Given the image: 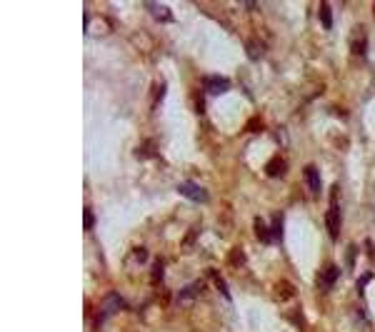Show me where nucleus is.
<instances>
[{
  "label": "nucleus",
  "instance_id": "7ed1b4c3",
  "mask_svg": "<svg viewBox=\"0 0 375 332\" xmlns=\"http://www.w3.org/2000/svg\"><path fill=\"white\" fill-rule=\"evenodd\" d=\"M305 182H308V187H310V192H313V195H320L323 185H320V172H318V167H315V165L305 167Z\"/></svg>",
  "mask_w": 375,
  "mask_h": 332
},
{
  "label": "nucleus",
  "instance_id": "9b49d317",
  "mask_svg": "<svg viewBox=\"0 0 375 332\" xmlns=\"http://www.w3.org/2000/svg\"><path fill=\"white\" fill-rule=\"evenodd\" d=\"M210 277H213V282L218 285V290L223 292V297H225V300H230V290H228V285H225V280L220 277V272H218V270H210Z\"/></svg>",
  "mask_w": 375,
  "mask_h": 332
},
{
  "label": "nucleus",
  "instance_id": "ddd939ff",
  "mask_svg": "<svg viewBox=\"0 0 375 332\" xmlns=\"http://www.w3.org/2000/svg\"><path fill=\"white\" fill-rule=\"evenodd\" d=\"M153 277H155V282L163 280V260H155V262H153Z\"/></svg>",
  "mask_w": 375,
  "mask_h": 332
},
{
  "label": "nucleus",
  "instance_id": "dca6fc26",
  "mask_svg": "<svg viewBox=\"0 0 375 332\" xmlns=\"http://www.w3.org/2000/svg\"><path fill=\"white\" fill-rule=\"evenodd\" d=\"M368 280H373V275H370V272H365V275L360 277V292H363V287H365V282H368Z\"/></svg>",
  "mask_w": 375,
  "mask_h": 332
},
{
  "label": "nucleus",
  "instance_id": "2eb2a0df",
  "mask_svg": "<svg viewBox=\"0 0 375 332\" xmlns=\"http://www.w3.org/2000/svg\"><path fill=\"white\" fill-rule=\"evenodd\" d=\"M93 225H95V215H93L90 207H85V230H90Z\"/></svg>",
  "mask_w": 375,
  "mask_h": 332
},
{
  "label": "nucleus",
  "instance_id": "f03ea898",
  "mask_svg": "<svg viewBox=\"0 0 375 332\" xmlns=\"http://www.w3.org/2000/svg\"><path fill=\"white\" fill-rule=\"evenodd\" d=\"M178 190H180V195H185V197L195 200V202H205V197H208V192L200 185H195V182H183Z\"/></svg>",
  "mask_w": 375,
  "mask_h": 332
},
{
  "label": "nucleus",
  "instance_id": "4468645a",
  "mask_svg": "<svg viewBox=\"0 0 375 332\" xmlns=\"http://www.w3.org/2000/svg\"><path fill=\"white\" fill-rule=\"evenodd\" d=\"M230 260H233V265H238V267H240V265H243V250H240V247H235V250L230 252Z\"/></svg>",
  "mask_w": 375,
  "mask_h": 332
},
{
  "label": "nucleus",
  "instance_id": "6e6552de",
  "mask_svg": "<svg viewBox=\"0 0 375 332\" xmlns=\"http://www.w3.org/2000/svg\"><path fill=\"white\" fill-rule=\"evenodd\" d=\"M318 15H320V23H323V28H330V25H333V13H330V5H328V3H320V8H318Z\"/></svg>",
  "mask_w": 375,
  "mask_h": 332
},
{
  "label": "nucleus",
  "instance_id": "39448f33",
  "mask_svg": "<svg viewBox=\"0 0 375 332\" xmlns=\"http://www.w3.org/2000/svg\"><path fill=\"white\" fill-rule=\"evenodd\" d=\"M148 10L150 13H155L158 15V20H163V23H168V20H173V13L165 8V5H158V3H148Z\"/></svg>",
  "mask_w": 375,
  "mask_h": 332
},
{
  "label": "nucleus",
  "instance_id": "20e7f679",
  "mask_svg": "<svg viewBox=\"0 0 375 332\" xmlns=\"http://www.w3.org/2000/svg\"><path fill=\"white\" fill-rule=\"evenodd\" d=\"M205 88H208L213 95H218V93H225V90L230 88V80H228V78H220V75H210V78H205Z\"/></svg>",
  "mask_w": 375,
  "mask_h": 332
},
{
  "label": "nucleus",
  "instance_id": "1a4fd4ad",
  "mask_svg": "<svg viewBox=\"0 0 375 332\" xmlns=\"http://www.w3.org/2000/svg\"><path fill=\"white\" fill-rule=\"evenodd\" d=\"M335 277H338V267H335V265H330V267L323 272V277H320L323 282H320V285L328 290V287H333V285H335Z\"/></svg>",
  "mask_w": 375,
  "mask_h": 332
},
{
  "label": "nucleus",
  "instance_id": "f8f14e48",
  "mask_svg": "<svg viewBox=\"0 0 375 332\" xmlns=\"http://www.w3.org/2000/svg\"><path fill=\"white\" fill-rule=\"evenodd\" d=\"M273 227H275V235H273V240L280 245V242H283V215H275V220H273Z\"/></svg>",
  "mask_w": 375,
  "mask_h": 332
},
{
  "label": "nucleus",
  "instance_id": "423d86ee",
  "mask_svg": "<svg viewBox=\"0 0 375 332\" xmlns=\"http://www.w3.org/2000/svg\"><path fill=\"white\" fill-rule=\"evenodd\" d=\"M265 172H268L270 177L283 175V172H285V160H283V158H273V160L268 163V167H265Z\"/></svg>",
  "mask_w": 375,
  "mask_h": 332
},
{
  "label": "nucleus",
  "instance_id": "9d476101",
  "mask_svg": "<svg viewBox=\"0 0 375 332\" xmlns=\"http://www.w3.org/2000/svg\"><path fill=\"white\" fill-rule=\"evenodd\" d=\"M353 50H355L358 55H365V33H363V28H358V30H355V40H353Z\"/></svg>",
  "mask_w": 375,
  "mask_h": 332
},
{
  "label": "nucleus",
  "instance_id": "0eeeda50",
  "mask_svg": "<svg viewBox=\"0 0 375 332\" xmlns=\"http://www.w3.org/2000/svg\"><path fill=\"white\" fill-rule=\"evenodd\" d=\"M255 232H258L260 242H273V235H270V230H265V220L263 217H255Z\"/></svg>",
  "mask_w": 375,
  "mask_h": 332
},
{
  "label": "nucleus",
  "instance_id": "f257e3e1",
  "mask_svg": "<svg viewBox=\"0 0 375 332\" xmlns=\"http://www.w3.org/2000/svg\"><path fill=\"white\" fill-rule=\"evenodd\" d=\"M325 225L333 240H338L340 227H343V212H340V200H338V187H333V197H330V207L325 212Z\"/></svg>",
  "mask_w": 375,
  "mask_h": 332
}]
</instances>
